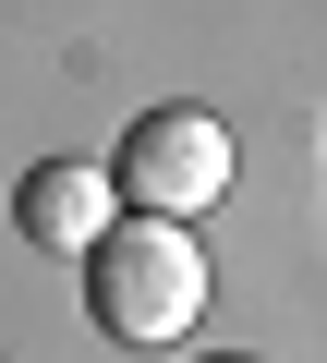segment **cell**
<instances>
[{
  "instance_id": "cell-1",
  "label": "cell",
  "mask_w": 327,
  "mask_h": 363,
  "mask_svg": "<svg viewBox=\"0 0 327 363\" xmlns=\"http://www.w3.org/2000/svg\"><path fill=\"white\" fill-rule=\"evenodd\" d=\"M85 315H97V339H121V351L182 339V327L206 315V255H194V230L133 206V218L85 255Z\"/></svg>"
},
{
  "instance_id": "cell-2",
  "label": "cell",
  "mask_w": 327,
  "mask_h": 363,
  "mask_svg": "<svg viewBox=\"0 0 327 363\" xmlns=\"http://www.w3.org/2000/svg\"><path fill=\"white\" fill-rule=\"evenodd\" d=\"M109 182L145 218H194V206L231 194V121L218 109H133L121 145H109Z\"/></svg>"
},
{
  "instance_id": "cell-3",
  "label": "cell",
  "mask_w": 327,
  "mask_h": 363,
  "mask_svg": "<svg viewBox=\"0 0 327 363\" xmlns=\"http://www.w3.org/2000/svg\"><path fill=\"white\" fill-rule=\"evenodd\" d=\"M13 230H25L37 255H97V242L121 230V182L85 169V157H37V169L13 182Z\"/></svg>"
},
{
  "instance_id": "cell-4",
  "label": "cell",
  "mask_w": 327,
  "mask_h": 363,
  "mask_svg": "<svg viewBox=\"0 0 327 363\" xmlns=\"http://www.w3.org/2000/svg\"><path fill=\"white\" fill-rule=\"evenodd\" d=\"M206 363H231V351H206Z\"/></svg>"
}]
</instances>
